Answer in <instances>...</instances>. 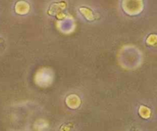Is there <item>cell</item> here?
<instances>
[{
	"label": "cell",
	"mask_w": 157,
	"mask_h": 131,
	"mask_svg": "<svg viewBox=\"0 0 157 131\" xmlns=\"http://www.w3.org/2000/svg\"><path fill=\"white\" fill-rule=\"evenodd\" d=\"M139 114L141 116V118L144 119H148L151 116V110L147 106H140L139 110Z\"/></svg>",
	"instance_id": "7a4b0ae2"
},
{
	"label": "cell",
	"mask_w": 157,
	"mask_h": 131,
	"mask_svg": "<svg viewBox=\"0 0 157 131\" xmlns=\"http://www.w3.org/2000/svg\"><path fill=\"white\" fill-rule=\"evenodd\" d=\"M66 104L70 108L76 109L81 104V100L77 95L72 94L67 97V99H66Z\"/></svg>",
	"instance_id": "6da1fadb"
}]
</instances>
